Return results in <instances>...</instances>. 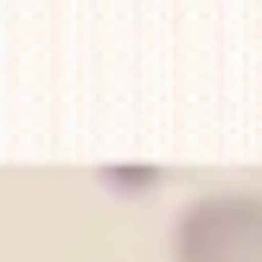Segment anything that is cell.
Returning <instances> with one entry per match:
<instances>
[{"mask_svg": "<svg viewBox=\"0 0 262 262\" xmlns=\"http://www.w3.org/2000/svg\"><path fill=\"white\" fill-rule=\"evenodd\" d=\"M166 262H262V192H192L166 224Z\"/></svg>", "mask_w": 262, "mask_h": 262, "instance_id": "1", "label": "cell"}]
</instances>
